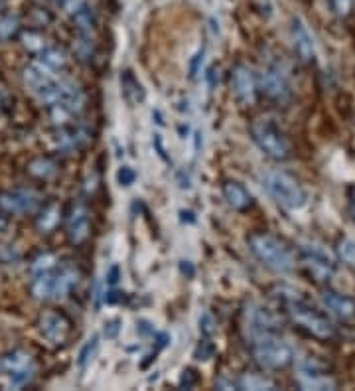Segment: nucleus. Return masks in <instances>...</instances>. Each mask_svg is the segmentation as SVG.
<instances>
[{
	"instance_id": "46",
	"label": "nucleus",
	"mask_w": 355,
	"mask_h": 391,
	"mask_svg": "<svg viewBox=\"0 0 355 391\" xmlns=\"http://www.w3.org/2000/svg\"><path fill=\"white\" fill-rule=\"evenodd\" d=\"M215 387H217V390H235L237 383L229 382L225 377H221V380H215Z\"/></svg>"
},
{
	"instance_id": "18",
	"label": "nucleus",
	"mask_w": 355,
	"mask_h": 391,
	"mask_svg": "<svg viewBox=\"0 0 355 391\" xmlns=\"http://www.w3.org/2000/svg\"><path fill=\"white\" fill-rule=\"evenodd\" d=\"M304 265L310 277L316 281H330L331 275H334V265L326 255H321L314 249H306L304 251Z\"/></svg>"
},
{
	"instance_id": "24",
	"label": "nucleus",
	"mask_w": 355,
	"mask_h": 391,
	"mask_svg": "<svg viewBox=\"0 0 355 391\" xmlns=\"http://www.w3.org/2000/svg\"><path fill=\"white\" fill-rule=\"evenodd\" d=\"M18 40L22 42L26 51H30L32 56H40L50 44L46 40V36L40 32V30H36V28H28V30H22L20 36H18Z\"/></svg>"
},
{
	"instance_id": "48",
	"label": "nucleus",
	"mask_w": 355,
	"mask_h": 391,
	"mask_svg": "<svg viewBox=\"0 0 355 391\" xmlns=\"http://www.w3.org/2000/svg\"><path fill=\"white\" fill-rule=\"evenodd\" d=\"M220 79V76H217V69L212 68L210 69V73H207V81H210V86H215V81Z\"/></svg>"
},
{
	"instance_id": "2",
	"label": "nucleus",
	"mask_w": 355,
	"mask_h": 391,
	"mask_svg": "<svg viewBox=\"0 0 355 391\" xmlns=\"http://www.w3.org/2000/svg\"><path fill=\"white\" fill-rule=\"evenodd\" d=\"M287 313L300 330H304L308 336H312L316 340L334 342L338 338V328L331 324L330 318L320 310H316L302 298H288Z\"/></svg>"
},
{
	"instance_id": "28",
	"label": "nucleus",
	"mask_w": 355,
	"mask_h": 391,
	"mask_svg": "<svg viewBox=\"0 0 355 391\" xmlns=\"http://www.w3.org/2000/svg\"><path fill=\"white\" fill-rule=\"evenodd\" d=\"M22 32V24L16 16L12 14H0V42H10L16 40Z\"/></svg>"
},
{
	"instance_id": "14",
	"label": "nucleus",
	"mask_w": 355,
	"mask_h": 391,
	"mask_svg": "<svg viewBox=\"0 0 355 391\" xmlns=\"http://www.w3.org/2000/svg\"><path fill=\"white\" fill-rule=\"evenodd\" d=\"M321 305L330 313L344 323H349L355 318V298L349 295H341L336 290H326L321 295Z\"/></svg>"
},
{
	"instance_id": "6",
	"label": "nucleus",
	"mask_w": 355,
	"mask_h": 391,
	"mask_svg": "<svg viewBox=\"0 0 355 391\" xmlns=\"http://www.w3.org/2000/svg\"><path fill=\"white\" fill-rule=\"evenodd\" d=\"M43 205V198L34 188H14L0 192V210L6 215H32Z\"/></svg>"
},
{
	"instance_id": "10",
	"label": "nucleus",
	"mask_w": 355,
	"mask_h": 391,
	"mask_svg": "<svg viewBox=\"0 0 355 391\" xmlns=\"http://www.w3.org/2000/svg\"><path fill=\"white\" fill-rule=\"evenodd\" d=\"M38 330L43 338L51 344H63L71 334V320L63 313L58 310H46L38 318Z\"/></svg>"
},
{
	"instance_id": "32",
	"label": "nucleus",
	"mask_w": 355,
	"mask_h": 391,
	"mask_svg": "<svg viewBox=\"0 0 355 391\" xmlns=\"http://www.w3.org/2000/svg\"><path fill=\"white\" fill-rule=\"evenodd\" d=\"M51 20H53V14H51L48 9H43V6H32V9H30V18H28V22H30V26L36 28V30H42L46 26H50Z\"/></svg>"
},
{
	"instance_id": "44",
	"label": "nucleus",
	"mask_w": 355,
	"mask_h": 391,
	"mask_svg": "<svg viewBox=\"0 0 355 391\" xmlns=\"http://www.w3.org/2000/svg\"><path fill=\"white\" fill-rule=\"evenodd\" d=\"M180 273L182 275H186L187 279H192L195 275V267L190 261H180Z\"/></svg>"
},
{
	"instance_id": "1",
	"label": "nucleus",
	"mask_w": 355,
	"mask_h": 391,
	"mask_svg": "<svg viewBox=\"0 0 355 391\" xmlns=\"http://www.w3.org/2000/svg\"><path fill=\"white\" fill-rule=\"evenodd\" d=\"M249 251L253 253L264 267L277 273H290L296 267V255L292 247L284 239L277 238L272 233L254 231L247 238Z\"/></svg>"
},
{
	"instance_id": "37",
	"label": "nucleus",
	"mask_w": 355,
	"mask_h": 391,
	"mask_svg": "<svg viewBox=\"0 0 355 391\" xmlns=\"http://www.w3.org/2000/svg\"><path fill=\"white\" fill-rule=\"evenodd\" d=\"M58 4L61 10L69 14V16H76L77 12L87 6V0H58Z\"/></svg>"
},
{
	"instance_id": "50",
	"label": "nucleus",
	"mask_w": 355,
	"mask_h": 391,
	"mask_svg": "<svg viewBox=\"0 0 355 391\" xmlns=\"http://www.w3.org/2000/svg\"><path fill=\"white\" fill-rule=\"evenodd\" d=\"M6 9V0H0V12Z\"/></svg>"
},
{
	"instance_id": "45",
	"label": "nucleus",
	"mask_w": 355,
	"mask_h": 391,
	"mask_svg": "<svg viewBox=\"0 0 355 391\" xmlns=\"http://www.w3.org/2000/svg\"><path fill=\"white\" fill-rule=\"evenodd\" d=\"M107 283H109L110 287H115L118 283V267L117 265H113L109 269V273H107Z\"/></svg>"
},
{
	"instance_id": "30",
	"label": "nucleus",
	"mask_w": 355,
	"mask_h": 391,
	"mask_svg": "<svg viewBox=\"0 0 355 391\" xmlns=\"http://www.w3.org/2000/svg\"><path fill=\"white\" fill-rule=\"evenodd\" d=\"M73 18V22H76V28L79 34H85V36H91L93 34L95 26H97V20H95V14L93 10L89 9V6H85V9H81L79 12H77Z\"/></svg>"
},
{
	"instance_id": "8",
	"label": "nucleus",
	"mask_w": 355,
	"mask_h": 391,
	"mask_svg": "<svg viewBox=\"0 0 355 391\" xmlns=\"http://www.w3.org/2000/svg\"><path fill=\"white\" fill-rule=\"evenodd\" d=\"M2 372L9 374L10 382L14 385H26L34 380L36 375V360L24 350H12L6 356L0 360Z\"/></svg>"
},
{
	"instance_id": "15",
	"label": "nucleus",
	"mask_w": 355,
	"mask_h": 391,
	"mask_svg": "<svg viewBox=\"0 0 355 391\" xmlns=\"http://www.w3.org/2000/svg\"><path fill=\"white\" fill-rule=\"evenodd\" d=\"M221 192H223V198H225L229 208H233L235 212H249L254 205L253 194L237 180H225Z\"/></svg>"
},
{
	"instance_id": "40",
	"label": "nucleus",
	"mask_w": 355,
	"mask_h": 391,
	"mask_svg": "<svg viewBox=\"0 0 355 391\" xmlns=\"http://www.w3.org/2000/svg\"><path fill=\"white\" fill-rule=\"evenodd\" d=\"M120 320L118 318H113V320H109V323H105V328H103V334L109 338V340H113V338H117L118 332H120Z\"/></svg>"
},
{
	"instance_id": "11",
	"label": "nucleus",
	"mask_w": 355,
	"mask_h": 391,
	"mask_svg": "<svg viewBox=\"0 0 355 391\" xmlns=\"http://www.w3.org/2000/svg\"><path fill=\"white\" fill-rule=\"evenodd\" d=\"M290 34H292V48H294L296 58L302 61L304 66H312L314 61H316V44H314L312 34L308 32L304 22L294 18Z\"/></svg>"
},
{
	"instance_id": "43",
	"label": "nucleus",
	"mask_w": 355,
	"mask_h": 391,
	"mask_svg": "<svg viewBox=\"0 0 355 391\" xmlns=\"http://www.w3.org/2000/svg\"><path fill=\"white\" fill-rule=\"evenodd\" d=\"M203 54H205V51H197V54H195L194 56V60H192V64H190V77H192V79H194L195 76H197V69H200V64H202L203 61Z\"/></svg>"
},
{
	"instance_id": "23",
	"label": "nucleus",
	"mask_w": 355,
	"mask_h": 391,
	"mask_svg": "<svg viewBox=\"0 0 355 391\" xmlns=\"http://www.w3.org/2000/svg\"><path fill=\"white\" fill-rule=\"evenodd\" d=\"M56 271V269H53ZM53 271L40 273V275H34L32 279V285H30V293L36 300H48V298H53Z\"/></svg>"
},
{
	"instance_id": "47",
	"label": "nucleus",
	"mask_w": 355,
	"mask_h": 391,
	"mask_svg": "<svg viewBox=\"0 0 355 391\" xmlns=\"http://www.w3.org/2000/svg\"><path fill=\"white\" fill-rule=\"evenodd\" d=\"M9 215H6V213L2 212V210H0V233H4V231L9 230Z\"/></svg>"
},
{
	"instance_id": "9",
	"label": "nucleus",
	"mask_w": 355,
	"mask_h": 391,
	"mask_svg": "<svg viewBox=\"0 0 355 391\" xmlns=\"http://www.w3.org/2000/svg\"><path fill=\"white\" fill-rule=\"evenodd\" d=\"M259 93L264 95L269 101L279 107L292 101V87L288 83L287 76L274 66L262 71L261 79H259Z\"/></svg>"
},
{
	"instance_id": "16",
	"label": "nucleus",
	"mask_w": 355,
	"mask_h": 391,
	"mask_svg": "<svg viewBox=\"0 0 355 391\" xmlns=\"http://www.w3.org/2000/svg\"><path fill=\"white\" fill-rule=\"evenodd\" d=\"M22 79H24L26 86L30 87L34 93H40L43 87L50 86L56 77H53V71L50 68H46L42 61L34 60L22 69Z\"/></svg>"
},
{
	"instance_id": "38",
	"label": "nucleus",
	"mask_w": 355,
	"mask_h": 391,
	"mask_svg": "<svg viewBox=\"0 0 355 391\" xmlns=\"http://www.w3.org/2000/svg\"><path fill=\"white\" fill-rule=\"evenodd\" d=\"M117 180L120 186H130V184H135L136 172L133 171L130 166H123V168L117 172Z\"/></svg>"
},
{
	"instance_id": "21",
	"label": "nucleus",
	"mask_w": 355,
	"mask_h": 391,
	"mask_svg": "<svg viewBox=\"0 0 355 391\" xmlns=\"http://www.w3.org/2000/svg\"><path fill=\"white\" fill-rule=\"evenodd\" d=\"M120 89H123V95L130 105H138V103H143L146 99L143 83L136 79V76L130 69L120 71Z\"/></svg>"
},
{
	"instance_id": "26",
	"label": "nucleus",
	"mask_w": 355,
	"mask_h": 391,
	"mask_svg": "<svg viewBox=\"0 0 355 391\" xmlns=\"http://www.w3.org/2000/svg\"><path fill=\"white\" fill-rule=\"evenodd\" d=\"M237 390H277V383L262 374H241L237 377Z\"/></svg>"
},
{
	"instance_id": "29",
	"label": "nucleus",
	"mask_w": 355,
	"mask_h": 391,
	"mask_svg": "<svg viewBox=\"0 0 355 391\" xmlns=\"http://www.w3.org/2000/svg\"><path fill=\"white\" fill-rule=\"evenodd\" d=\"M73 54H76V58L79 61H83V64H89V61H93L95 58V42L91 36H85L79 34V38L73 44Z\"/></svg>"
},
{
	"instance_id": "25",
	"label": "nucleus",
	"mask_w": 355,
	"mask_h": 391,
	"mask_svg": "<svg viewBox=\"0 0 355 391\" xmlns=\"http://www.w3.org/2000/svg\"><path fill=\"white\" fill-rule=\"evenodd\" d=\"M36 60L42 61L43 66L50 68L53 73L66 69V66H68V56H66V51L61 50V48H58V46H48L40 56H36Z\"/></svg>"
},
{
	"instance_id": "7",
	"label": "nucleus",
	"mask_w": 355,
	"mask_h": 391,
	"mask_svg": "<svg viewBox=\"0 0 355 391\" xmlns=\"http://www.w3.org/2000/svg\"><path fill=\"white\" fill-rule=\"evenodd\" d=\"M229 87L235 99L243 105H254L259 99V79L245 64H235L229 76Z\"/></svg>"
},
{
	"instance_id": "22",
	"label": "nucleus",
	"mask_w": 355,
	"mask_h": 391,
	"mask_svg": "<svg viewBox=\"0 0 355 391\" xmlns=\"http://www.w3.org/2000/svg\"><path fill=\"white\" fill-rule=\"evenodd\" d=\"M61 221V210H59L58 204H46L38 210V215H36V228L42 231V233H50L59 225Z\"/></svg>"
},
{
	"instance_id": "31",
	"label": "nucleus",
	"mask_w": 355,
	"mask_h": 391,
	"mask_svg": "<svg viewBox=\"0 0 355 391\" xmlns=\"http://www.w3.org/2000/svg\"><path fill=\"white\" fill-rule=\"evenodd\" d=\"M97 350H99V336H97V334H93V336H91V338L85 342L83 346H81V350H79L77 364H79V367H81V370H85V367L91 364V360H93L95 354H97Z\"/></svg>"
},
{
	"instance_id": "39",
	"label": "nucleus",
	"mask_w": 355,
	"mask_h": 391,
	"mask_svg": "<svg viewBox=\"0 0 355 391\" xmlns=\"http://www.w3.org/2000/svg\"><path fill=\"white\" fill-rule=\"evenodd\" d=\"M197 380H200V377L195 374V370H190V367H187V370L182 372V377H180V383H178V385L184 387V390H192L195 383H197Z\"/></svg>"
},
{
	"instance_id": "13",
	"label": "nucleus",
	"mask_w": 355,
	"mask_h": 391,
	"mask_svg": "<svg viewBox=\"0 0 355 391\" xmlns=\"http://www.w3.org/2000/svg\"><path fill=\"white\" fill-rule=\"evenodd\" d=\"M247 324L251 326V332L254 334H264V332H277L280 328V318L277 313H272L269 308H262L261 305L247 306L245 310Z\"/></svg>"
},
{
	"instance_id": "19",
	"label": "nucleus",
	"mask_w": 355,
	"mask_h": 391,
	"mask_svg": "<svg viewBox=\"0 0 355 391\" xmlns=\"http://www.w3.org/2000/svg\"><path fill=\"white\" fill-rule=\"evenodd\" d=\"M79 283V271L73 265L56 267L53 271V298H66Z\"/></svg>"
},
{
	"instance_id": "33",
	"label": "nucleus",
	"mask_w": 355,
	"mask_h": 391,
	"mask_svg": "<svg viewBox=\"0 0 355 391\" xmlns=\"http://www.w3.org/2000/svg\"><path fill=\"white\" fill-rule=\"evenodd\" d=\"M58 267V257L53 255V253H42V255H38L30 265V271L32 275H40V273H48L53 271Z\"/></svg>"
},
{
	"instance_id": "3",
	"label": "nucleus",
	"mask_w": 355,
	"mask_h": 391,
	"mask_svg": "<svg viewBox=\"0 0 355 391\" xmlns=\"http://www.w3.org/2000/svg\"><path fill=\"white\" fill-rule=\"evenodd\" d=\"M261 182L262 188L269 192V196L282 208L300 210L308 200V194H306L302 182L296 178L294 174H290L287 171L274 168V171L264 172Z\"/></svg>"
},
{
	"instance_id": "27",
	"label": "nucleus",
	"mask_w": 355,
	"mask_h": 391,
	"mask_svg": "<svg viewBox=\"0 0 355 391\" xmlns=\"http://www.w3.org/2000/svg\"><path fill=\"white\" fill-rule=\"evenodd\" d=\"M336 255L347 269L355 271V239L354 238H339L336 243Z\"/></svg>"
},
{
	"instance_id": "4",
	"label": "nucleus",
	"mask_w": 355,
	"mask_h": 391,
	"mask_svg": "<svg viewBox=\"0 0 355 391\" xmlns=\"http://www.w3.org/2000/svg\"><path fill=\"white\" fill-rule=\"evenodd\" d=\"M251 354L262 370H271V372L284 370L294 362V350L274 332L254 334L251 340Z\"/></svg>"
},
{
	"instance_id": "36",
	"label": "nucleus",
	"mask_w": 355,
	"mask_h": 391,
	"mask_svg": "<svg viewBox=\"0 0 355 391\" xmlns=\"http://www.w3.org/2000/svg\"><path fill=\"white\" fill-rule=\"evenodd\" d=\"M215 330H217V323H215L212 313H203L200 316V332H202L203 338H212Z\"/></svg>"
},
{
	"instance_id": "42",
	"label": "nucleus",
	"mask_w": 355,
	"mask_h": 391,
	"mask_svg": "<svg viewBox=\"0 0 355 391\" xmlns=\"http://www.w3.org/2000/svg\"><path fill=\"white\" fill-rule=\"evenodd\" d=\"M354 6V0H331V9L338 12L339 16L349 14V10Z\"/></svg>"
},
{
	"instance_id": "34",
	"label": "nucleus",
	"mask_w": 355,
	"mask_h": 391,
	"mask_svg": "<svg viewBox=\"0 0 355 391\" xmlns=\"http://www.w3.org/2000/svg\"><path fill=\"white\" fill-rule=\"evenodd\" d=\"M298 370H308V372H326L330 374L331 366L328 362H321L320 357L316 356H306L302 362H300V367Z\"/></svg>"
},
{
	"instance_id": "20",
	"label": "nucleus",
	"mask_w": 355,
	"mask_h": 391,
	"mask_svg": "<svg viewBox=\"0 0 355 391\" xmlns=\"http://www.w3.org/2000/svg\"><path fill=\"white\" fill-rule=\"evenodd\" d=\"M26 174L40 182H50L59 174V162L51 156H36L26 164Z\"/></svg>"
},
{
	"instance_id": "49",
	"label": "nucleus",
	"mask_w": 355,
	"mask_h": 391,
	"mask_svg": "<svg viewBox=\"0 0 355 391\" xmlns=\"http://www.w3.org/2000/svg\"><path fill=\"white\" fill-rule=\"evenodd\" d=\"M168 344V334H158V348H164Z\"/></svg>"
},
{
	"instance_id": "35",
	"label": "nucleus",
	"mask_w": 355,
	"mask_h": 391,
	"mask_svg": "<svg viewBox=\"0 0 355 391\" xmlns=\"http://www.w3.org/2000/svg\"><path fill=\"white\" fill-rule=\"evenodd\" d=\"M215 356V346H213V342L210 338H203L194 350V357L197 362H207V360H212Z\"/></svg>"
},
{
	"instance_id": "17",
	"label": "nucleus",
	"mask_w": 355,
	"mask_h": 391,
	"mask_svg": "<svg viewBox=\"0 0 355 391\" xmlns=\"http://www.w3.org/2000/svg\"><path fill=\"white\" fill-rule=\"evenodd\" d=\"M296 385L300 390H336L338 387V382L331 377V374H326V372H308V370H298V374L294 375Z\"/></svg>"
},
{
	"instance_id": "5",
	"label": "nucleus",
	"mask_w": 355,
	"mask_h": 391,
	"mask_svg": "<svg viewBox=\"0 0 355 391\" xmlns=\"http://www.w3.org/2000/svg\"><path fill=\"white\" fill-rule=\"evenodd\" d=\"M251 138L264 156H269L272 161L284 162L292 158V143L288 141V136L280 131L272 121L257 119L249 127Z\"/></svg>"
},
{
	"instance_id": "12",
	"label": "nucleus",
	"mask_w": 355,
	"mask_h": 391,
	"mask_svg": "<svg viewBox=\"0 0 355 391\" xmlns=\"http://www.w3.org/2000/svg\"><path fill=\"white\" fill-rule=\"evenodd\" d=\"M91 233V220L87 205L76 204L68 213V238L73 245H81L89 239Z\"/></svg>"
},
{
	"instance_id": "41",
	"label": "nucleus",
	"mask_w": 355,
	"mask_h": 391,
	"mask_svg": "<svg viewBox=\"0 0 355 391\" xmlns=\"http://www.w3.org/2000/svg\"><path fill=\"white\" fill-rule=\"evenodd\" d=\"M251 4H253V9L261 14V16L269 18L272 12L271 6V0H251Z\"/></svg>"
},
{
	"instance_id": "51",
	"label": "nucleus",
	"mask_w": 355,
	"mask_h": 391,
	"mask_svg": "<svg viewBox=\"0 0 355 391\" xmlns=\"http://www.w3.org/2000/svg\"><path fill=\"white\" fill-rule=\"evenodd\" d=\"M351 200H354V204H355V186L351 188Z\"/></svg>"
}]
</instances>
